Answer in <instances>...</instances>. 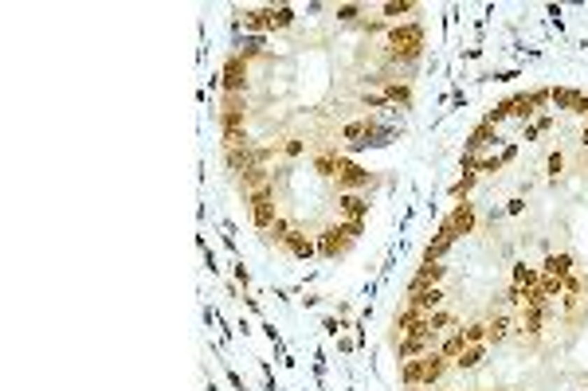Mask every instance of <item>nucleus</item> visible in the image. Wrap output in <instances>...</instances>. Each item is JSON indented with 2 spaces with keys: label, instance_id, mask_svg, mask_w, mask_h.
<instances>
[{
  "label": "nucleus",
  "instance_id": "5701e85b",
  "mask_svg": "<svg viewBox=\"0 0 588 391\" xmlns=\"http://www.w3.org/2000/svg\"><path fill=\"white\" fill-rule=\"evenodd\" d=\"M420 380H424V356L400 364V383H404V388H420Z\"/></svg>",
  "mask_w": 588,
  "mask_h": 391
},
{
  "label": "nucleus",
  "instance_id": "a878e982",
  "mask_svg": "<svg viewBox=\"0 0 588 391\" xmlns=\"http://www.w3.org/2000/svg\"><path fill=\"white\" fill-rule=\"evenodd\" d=\"M514 286H522V290H533V286H541V266L518 263V266H514Z\"/></svg>",
  "mask_w": 588,
  "mask_h": 391
},
{
  "label": "nucleus",
  "instance_id": "6ab92c4d",
  "mask_svg": "<svg viewBox=\"0 0 588 391\" xmlns=\"http://www.w3.org/2000/svg\"><path fill=\"white\" fill-rule=\"evenodd\" d=\"M541 274H553V278H561L565 282L568 274H573V254L561 251V254H545V263H541Z\"/></svg>",
  "mask_w": 588,
  "mask_h": 391
},
{
  "label": "nucleus",
  "instance_id": "a19ab883",
  "mask_svg": "<svg viewBox=\"0 0 588 391\" xmlns=\"http://www.w3.org/2000/svg\"><path fill=\"white\" fill-rule=\"evenodd\" d=\"M514 156H518V145H514V141H506V149H502V161H506V165H510V161H514Z\"/></svg>",
  "mask_w": 588,
  "mask_h": 391
},
{
  "label": "nucleus",
  "instance_id": "f704fd0d",
  "mask_svg": "<svg viewBox=\"0 0 588 391\" xmlns=\"http://www.w3.org/2000/svg\"><path fill=\"white\" fill-rule=\"evenodd\" d=\"M545 168H549V180H557V176H561V168H565V153H561V149H557V153H549Z\"/></svg>",
  "mask_w": 588,
  "mask_h": 391
},
{
  "label": "nucleus",
  "instance_id": "e433bc0d",
  "mask_svg": "<svg viewBox=\"0 0 588 391\" xmlns=\"http://www.w3.org/2000/svg\"><path fill=\"white\" fill-rule=\"evenodd\" d=\"M357 16H361V4H341L338 8V20H345V24H353Z\"/></svg>",
  "mask_w": 588,
  "mask_h": 391
},
{
  "label": "nucleus",
  "instance_id": "72a5a7b5",
  "mask_svg": "<svg viewBox=\"0 0 588 391\" xmlns=\"http://www.w3.org/2000/svg\"><path fill=\"white\" fill-rule=\"evenodd\" d=\"M549 126H553V117H549V114H545V117H538V121H529V126H526V141H538V137L545 133Z\"/></svg>",
  "mask_w": 588,
  "mask_h": 391
},
{
  "label": "nucleus",
  "instance_id": "39448f33",
  "mask_svg": "<svg viewBox=\"0 0 588 391\" xmlns=\"http://www.w3.org/2000/svg\"><path fill=\"white\" fill-rule=\"evenodd\" d=\"M349 246H353V239H349L345 223L326 227V231H322V239H318V254H322V258H341Z\"/></svg>",
  "mask_w": 588,
  "mask_h": 391
},
{
  "label": "nucleus",
  "instance_id": "1a4fd4ad",
  "mask_svg": "<svg viewBox=\"0 0 588 391\" xmlns=\"http://www.w3.org/2000/svg\"><path fill=\"white\" fill-rule=\"evenodd\" d=\"M451 368H455V364H451L447 356H439V348H436V352H428V356H424V380H420V388H424V391H431L439 380H443V376H447Z\"/></svg>",
  "mask_w": 588,
  "mask_h": 391
},
{
  "label": "nucleus",
  "instance_id": "c9c22d12",
  "mask_svg": "<svg viewBox=\"0 0 588 391\" xmlns=\"http://www.w3.org/2000/svg\"><path fill=\"white\" fill-rule=\"evenodd\" d=\"M428 325H431V329H436V332H443V329H447V325H451V313H443V309L428 313Z\"/></svg>",
  "mask_w": 588,
  "mask_h": 391
},
{
  "label": "nucleus",
  "instance_id": "412c9836",
  "mask_svg": "<svg viewBox=\"0 0 588 391\" xmlns=\"http://www.w3.org/2000/svg\"><path fill=\"white\" fill-rule=\"evenodd\" d=\"M408 12H420V4H412V0H389V4H380V16H385V24H396V20L408 16Z\"/></svg>",
  "mask_w": 588,
  "mask_h": 391
},
{
  "label": "nucleus",
  "instance_id": "9b49d317",
  "mask_svg": "<svg viewBox=\"0 0 588 391\" xmlns=\"http://www.w3.org/2000/svg\"><path fill=\"white\" fill-rule=\"evenodd\" d=\"M338 207L345 219H369V196L361 192H338Z\"/></svg>",
  "mask_w": 588,
  "mask_h": 391
},
{
  "label": "nucleus",
  "instance_id": "b1692460",
  "mask_svg": "<svg viewBox=\"0 0 588 391\" xmlns=\"http://www.w3.org/2000/svg\"><path fill=\"white\" fill-rule=\"evenodd\" d=\"M294 231H299V227L290 223L287 215H279V219H275V223L267 227V239H271V243H275V246H287V239H290V235H294Z\"/></svg>",
  "mask_w": 588,
  "mask_h": 391
},
{
  "label": "nucleus",
  "instance_id": "c85d7f7f",
  "mask_svg": "<svg viewBox=\"0 0 588 391\" xmlns=\"http://www.w3.org/2000/svg\"><path fill=\"white\" fill-rule=\"evenodd\" d=\"M475 180H479V172H463V176H459V180H455V184H451V200H455V204H463V200H467V196H471V188H475Z\"/></svg>",
  "mask_w": 588,
  "mask_h": 391
},
{
  "label": "nucleus",
  "instance_id": "aec40b11",
  "mask_svg": "<svg viewBox=\"0 0 588 391\" xmlns=\"http://www.w3.org/2000/svg\"><path fill=\"white\" fill-rule=\"evenodd\" d=\"M577 98H580L577 87H553V90H549V102H553V110H565V114H573Z\"/></svg>",
  "mask_w": 588,
  "mask_h": 391
},
{
  "label": "nucleus",
  "instance_id": "79ce46f5",
  "mask_svg": "<svg viewBox=\"0 0 588 391\" xmlns=\"http://www.w3.org/2000/svg\"><path fill=\"white\" fill-rule=\"evenodd\" d=\"M522 207H526V200H522V196H518V200H510V204H506V212H510V215H518Z\"/></svg>",
  "mask_w": 588,
  "mask_h": 391
},
{
  "label": "nucleus",
  "instance_id": "7ed1b4c3",
  "mask_svg": "<svg viewBox=\"0 0 588 391\" xmlns=\"http://www.w3.org/2000/svg\"><path fill=\"white\" fill-rule=\"evenodd\" d=\"M248 75H251L248 59L231 51V55L224 59V71H220V90H224V94H243V90H248Z\"/></svg>",
  "mask_w": 588,
  "mask_h": 391
},
{
  "label": "nucleus",
  "instance_id": "423d86ee",
  "mask_svg": "<svg viewBox=\"0 0 588 391\" xmlns=\"http://www.w3.org/2000/svg\"><path fill=\"white\" fill-rule=\"evenodd\" d=\"M243 121H248V102H243V94H224L220 133H228V129H243Z\"/></svg>",
  "mask_w": 588,
  "mask_h": 391
},
{
  "label": "nucleus",
  "instance_id": "37998d69",
  "mask_svg": "<svg viewBox=\"0 0 588 391\" xmlns=\"http://www.w3.org/2000/svg\"><path fill=\"white\" fill-rule=\"evenodd\" d=\"M580 145H585V149H588V126H585V133H580Z\"/></svg>",
  "mask_w": 588,
  "mask_h": 391
},
{
  "label": "nucleus",
  "instance_id": "2eb2a0df",
  "mask_svg": "<svg viewBox=\"0 0 588 391\" xmlns=\"http://www.w3.org/2000/svg\"><path fill=\"white\" fill-rule=\"evenodd\" d=\"M385 102L396 110H412V87L408 78H400V82H385Z\"/></svg>",
  "mask_w": 588,
  "mask_h": 391
},
{
  "label": "nucleus",
  "instance_id": "4468645a",
  "mask_svg": "<svg viewBox=\"0 0 588 391\" xmlns=\"http://www.w3.org/2000/svg\"><path fill=\"white\" fill-rule=\"evenodd\" d=\"M510 102V117L514 121H522V129L533 121V114H538V106H533V98H529V90H522V94H514V98H506Z\"/></svg>",
  "mask_w": 588,
  "mask_h": 391
},
{
  "label": "nucleus",
  "instance_id": "393cba45",
  "mask_svg": "<svg viewBox=\"0 0 588 391\" xmlns=\"http://www.w3.org/2000/svg\"><path fill=\"white\" fill-rule=\"evenodd\" d=\"M287 251L294 254V258H310V254H318V243H314V239H306L302 231H294V235L287 239Z\"/></svg>",
  "mask_w": 588,
  "mask_h": 391
},
{
  "label": "nucleus",
  "instance_id": "2f4dec72",
  "mask_svg": "<svg viewBox=\"0 0 588 391\" xmlns=\"http://www.w3.org/2000/svg\"><path fill=\"white\" fill-rule=\"evenodd\" d=\"M463 337H467V348H471V344H487V321L463 325Z\"/></svg>",
  "mask_w": 588,
  "mask_h": 391
},
{
  "label": "nucleus",
  "instance_id": "4be33fe9",
  "mask_svg": "<svg viewBox=\"0 0 588 391\" xmlns=\"http://www.w3.org/2000/svg\"><path fill=\"white\" fill-rule=\"evenodd\" d=\"M487 348H490V344H471V348L455 360V368H459V371H475L482 360H487Z\"/></svg>",
  "mask_w": 588,
  "mask_h": 391
},
{
  "label": "nucleus",
  "instance_id": "58836bf2",
  "mask_svg": "<svg viewBox=\"0 0 588 391\" xmlns=\"http://www.w3.org/2000/svg\"><path fill=\"white\" fill-rule=\"evenodd\" d=\"M529 98H533V106H538V110H541V106H549V90H545V87L529 90Z\"/></svg>",
  "mask_w": 588,
  "mask_h": 391
},
{
  "label": "nucleus",
  "instance_id": "f257e3e1",
  "mask_svg": "<svg viewBox=\"0 0 588 391\" xmlns=\"http://www.w3.org/2000/svg\"><path fill=\"white\" fill-rule=\"evenodd\" d=\"M389 59L400 63V67H408L424 55V24L420 20H408V24H392L389 28Z\"/></svg>",
  "mask_w": 588,
  "mask_h": 391
},
{
  "label": "nucleus",
  "instance_id": "f03ea898",
  "mask_svg": "<svg viewBox=\"0 0 588 391\" xmlns=\"http://www.w3.org/2000/svg\"><path fill=\"white\" fill-rule=\"evenodd\" d=\"M243 204H248V212H251V227H259V231H267V227L279 219V207H275V184L251 192Z\"/></svg>",
  "mask_w": 588,
  "mask_h": 391
},
{
  "label": "nucleus",
  "instance_id": "c756f323",
  "mask_svg": "<svg viewBox=\"0 0 588 391\" xmlns=\"http://www.w3.org/2000/svg\"><path fill=\"white\" fill-rule=\"evenodd\" d=\"M338 161H341V153H318L314 156V172L318 176H338Z\"/></svg>",
  "mask_w": 588,
  "mask_h": 391
},
{
  "label": "nucleus",
  "instance_id": "cd10ccee",
  "mask_svg": "<svg viewBox=\"0 0 588 391\" xmlns=\"http://www.w3.org/2000/svg\"><path fill=\"white\" fill-rule=\"evenodd\" d=\"M243 16V28H251V31H271V12L267 8H248V12H240Z\"/></svg>",
  "mask_w": 588,
  "mask_h": 391
},
{
  "label": "nucleus",
  "instance_id": "9d476101",
  "mask_svg": "<svg viewBox=\"0 0 588 391\" xmlns=\"http://www.w3.org/2000/svg\"><path fill=\"white\" fill-rule=\"evenodd\" d=\"M443 278H447V266L443 263H420V270L412 274L408 290H431V286H439Z\"/></svg>",
  "mask_w": 588,
  "mask_h": 391
},
{
  "label": "nucleus",
  "instance_id": "f3484780",
  "mask_svg": "<svg viewBox=\"0 0 588 391\" xmlns=\"http://www.w3.org/2000/svg\"><path fill=\"white\" fill-rule=\"evenodd\" d=\"M510 332H514V317L510 313H494L487 321V344H502Z\"/></svg>",
  "mask_w": 588,
  "mask_h": 391
},
{
  "label": "nucleus",
  "instance_id": "a211bd4d",
  "mask_svg": "<svg viewBox=\"0 0 588 391\" xmlns=\"http://www.w3.org/2000/svg\"><path fill=\"white\" fill-rule=\"evenodd\" d=\"M463 352H467V337H463V325H459V329H451L447 337L439 341V356H447V360L455 364Z\"/></svg>",
  "mask_w": 588,
  "mask_h": 391
},
{
  "label": "nucleus",
  "instance_id": "f8f14e48",
  "mask_svg": "<svg viewBox=\"0 0 588 391\" xmlns=\"http://www.w3.org/2000/svg\"><path fill=\"white\" fill-rule=\"evenodd\" d=\"M443 297H447V293L439 290V286H431V290H408V305L420 309V313H436L439 305H443Z\"/></svg>",
  "mask_w": 588,
  "mask_h": 391
},
{
  "label": "nucleus",
  "instance_id": "dca6fc26",
  "mask_svg": "<svg viewBox=\"0 0 588 391\" xmlns=\"http://www.w3.org/2000/svg\"><path fill=\"white\" fill-rule=\"evenodd\" d=\"M373 126H377V117H357V121H349V126L341 129V141H349V149H357L361 141L373 133Z\"/></svg>",
  "mask_w": 588,
  "mask_h": 391
},
{
  "label": "nucleus",
  "instance_id": "7c9ffc66",
  "mask_svg": "<svg viewBox=\"0 0 588 391\" xmlns=\"http://www.w3.org/2000/svg\"><path fill=\"white\" fill-rule=\"evenodd\" d=\"M541 293H545V302H557L561 293H565V282L561 278H553V274H541V286H538Z\"/></svg>",
  "mask_w": 588,
  "mask_h": 391
},
{
  "label": "nucleus",
  "instance_id": "4c0bfd02",
  "mask_svg": "<svg viewBox=\"0 0 588 391\" xmlns=\"http://www.w3.org/2000/svg\"><path fill=\"white\" fill-rule=\"evenodd\" d=\"M322 329H326V337H341V329H345V325H341L338 317H326V321H322Z\"/></svg>",
  "mask_w": 588,
  "mask_h": 391
},
{
  "label": "nucleus",
  "instance_id": "473e14b6",
  "mask_svg": "<svg viewBox=\"0 0 588 391\" xmlns=\"http://www.w3.org/2000/svg\"><path fill=\"white\" fill-rule=\"evenodd\" d=\"M522 332H526V337H538L541 332V309H526V317H522Z\"/></svg>",
  "mask_w": 588,
  "mask_h": 391
},
{
  "label": "nucleus",
  "instance_id": "0eeeda50",
  "mask_svg": "<svg viewBox=\"0 0 588 391\" xmlns=\"http://www.w3.org/2000/svg\"><path fill=\"white\" fill-rule=\"evenodd\" d=\"M494 145H502V137H499V129L494 126H487V121H479V126L467 133V141H463V153L467 156H479L482 149H494Z\"/></svg>",
  "mask_w": 588,
  "mask_h": 391
},
{
  "label": "nucleus",
  "instance_id": "6e6552de",
  "mask_svg": "<svg viewBox=\"0 0 588 391\" xmlns=\"http://www.w3.org/2000/svg\"><path fill=\"white\" fill-rule=\"evenodd\" d=\"M475 223H479V215H475V204H471V200L455 204V207H451V215L443 219V227H447L455 239H459V235H471V231H475Z\"/></svg>",
  "mask_w": 588,
  "mask_h": 391
},
{
  "label": "nucleus",
  "instance_id": "ea45409f",
  "mask_svg": "<svg viewBox=\"0 0 588 391\" xmlns=\"http://www.w3.org/2000/svg\"><path fill=\"white\" fill-rule=\"evenodd\" d=\"M573 114H577V117H588V90H580V98H577V106H573Z\"/></svg>",
  "mask_w": 588,
  "mask_h": 391
},
{
  "label": "nucleus",
  "instance_id": "bb28decb",
  "mask_svg": "<svg viewBox=\"0 0 588 391\" xmlns=\"http://www.w3.org/2000/svg\"><path fill=\"white\" fill-rule=\"evenodd\" d=\"M267 12H271V31H282L294 24V8L290 4H267Z\"/></svg>",
  "mask_w": 588,
  "mask_h": 391
},
{
  "label": "nucleus",
  "instance_id": "ddd939ff",
  "mask_svg": "<svg viewBox=\"0 0 588 391\" xmlns=\"http://www.w3.org/2000/svg\"><path fill=\"white\" fill-rule=\"evenodd\" d=\"M455 246V235L447 231V227L439 223V231H436V239H431L428 246H424V263H443V254Z\"/></svg>",
  "mask_w": 588,
  "mask_h": 391
},
{
  "label": "nucleus",
  "instance_id": "20e7f679",
  "mask_svg": "<svg viewBox=\"0 0 588 391\" xmlns=\"http://www.w3.org/2000/svg\"><path fill=\"white\" fill-rule=\"evenodd\" d=\"M338 192H369V184H373V172H365L361 165H353V161H345L341 156L338 161Z\"/></svg>",
  "mask_w": 588,
  "mask_h": 391
}]
</instances>
